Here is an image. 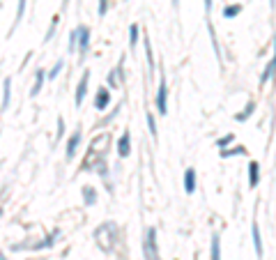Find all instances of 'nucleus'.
<instances>
[{"label":"nucleus","mask_w":276,"mask_h":260,"mask_svg":"<svg viewBox=\"0 0 276 260\" xmlns=\"http://www.w3.org/2000/svg\"><path fill=\"white\" fill-rule=\"evenodd\" d=\"M147 127H150V134L157 138V125H154V118H152V115H147Z\"/></svg>","instance_id":"22"},{"label":"nucleus","mask_w":276,"mask_h":260,"mask_svg":"<svg viewBox=\"0 0 276 260\" xmlns=\"http://www.w3.org/2000/svg\"><path fill=\"white\" fill-rule=\"evenodd\" d=\"M83 196H85V205H95V198H97L95 189H90V187H83Z\"/></svg>","instance_id":"18"},{"label":"nucleus","mask_w":276,"mask_h":260,"mask_svg":"<svg viewBox=\"0 0 276 260\" xmlns=\"http://www.w3.org/2000/svg\"><path fill=\"white\" fill-rule=\"evenodd\" d=\"M78 143H81V134L76 131V134H71L69 141H67V159H71L76 154V147H78Z\"/></svg>","instance_id":"9"},{"label":"nucleus","mask_w":276,"mask_h":260,"mask_svg":"<svg viewBox=\"0 0 276 260\" xmlns=\"http://www.w3.org/2000/svg\"><path fill=\"white\" fill-rule=\"evenodd\" d=\"M76 44H78V51H81V55H85L87 53V46H90V28H87V26L76 28Z\"/></svg>","instance_id":"3"},{"label":"nucleus","mask_w":276,"mask_h":260,"mask_svg":"<svg viewBox=\"0 0 276 260\" xmlns=\"http://www.w3.org/2000/svg\"><path fill=\"white\" fill-rule=\"evenodd\" d=\"M95 237L99 239V246H102L104 251H111L113 249V242L115 237H118V230H115L113 223H104L102 228H97V233H95Z\"/></svg>","instance_id":"1"},{"label":"nucleus","mask_w":276,"mask_h":260,"mask_svg":"<svg viewBox=\"0 0 276 260\" xmlns=\"http://www.w3.org/2000/svg\"><path fill=\"white\" fill-rule=\"evenodd\" d=\"M271 3H274V0H271Z\"/></svg>","instance_id":"32"},{"label":"nucleus","mask_w":276,"mask_h":260,"mask_svg":"<svg viewBox=\"0 0 276 260\" xmlns=\"http://www.w3.org/2000/svg\"><path fill=\"white\" fill-rule=\"evenodd\" d=\"M87 83H90V71H85L83 74V78H81V83H78V88H76V106H81L83 104V97H85V93H87Z\"/></svg>","instance_id":"5"},{"label":"nucleus","mask_w":276,"mask_h":260,"mask_svg":"<svg viewBox=\"0 0 276 260\" xmlns=\"http://www.w3.org/2000/svg\"><path fill=\"white\" fill-rule=\"evenodd\" d=\"M99 17H104L106 12H109V0H99Z\"/></svg>","instance_id":"23"},{"label":"nucleus","mask_w":276,"mask_h":260,"mask_svg":"<svg viewBox=\"0 0 276 260\" xmlns=\"http://www.w3.org/2000/svg\"><path fill=\"white\" fill-rule=\"evenodd\" d=\"M233 138H235L233 134H230V136H223V138H219V147H226L228 143H233Z\"/></svg>","instance_id":"24"},{"label":"nucleus","mask_w":276,"mask_h":260,"mask_svg":"<svg viewBox=\"0 0 276 260\" xmlns=\"http://www.w3.org/2000/svg\"><path fill=\"white\" fill-rule=\"evenodd\" d=\"M274 67H276V62L274 60H269V65H267V69L262 71V76H260V83H267L271 78V74H274Z\"/></svg>","instance_id":"15"},{"label":"nucleus","mask_w":276,"mask_h":260,"mask_svg":"<svg viewBox=\"0 0 276 260\" xmlns=\"http://www.w3.org/2000/svg\"><path fill=\"white\" fill-rule=\"evenodd\" d=\"M166 99H168V88H166V81L161 78V81H159V90H157V109H159V113H161V115L168 113Z\"/></svg>","instance_id":"4"},{"label":"nucleus","mask_w":276,"mask_h":260,"mask_svg":"<svg viewBox=\"0 0 276 260\" xmlns=\"http://www.w3.org/2000/svg\"><path fill=\"white\" fill-rule=\"evenodd\" d=\"M212 260H221V239H219V235L212 237Z\"/></svg>","instance_id":"12"},{"label":"nucleus","mask_w":276,"mask_h":260,"mask_svg":"<svg viewBox=\"0 0 276 260\" xmlns=\"http://www.w3.org/2000/svg\"><path fill=\"white\" fill-rule=\"evenodd\" d=\"M145 53H147V67H150V71H154V55H152L150 39H145Z\"/></svg>","instance_id":"16"},{"label":"nucleus","mask_w":276,"mask_h":260,"mask_svg":"<svg viewBox=\"0 0 276 260\" xmlns=\"http://www.w3.org/2000/svg\"><path fill=\"white\" fill-rule=\"evenodd\" d=\"M10 99H12V81L5 78V83H3V111L10 109Z\"/></svg>","instance_id":"10"},{"label":"nucleus","mask_w":276,"mask_h":260,"mask_svg":"<svg viewBox=\"0 0 276 260\" xmlns=\"http://www.w3.org/2000/svg\"><path fill=\"white\" fill-rule=\"evenodd\" d=\"M42 85H44V71L39 69L37 74H35V85H33V90H30V95H39V90H42Z\"/></svg>","instance_id":"14"},{"label":"nucleus","mask_w":276,"mask_h":260,"mask_svg":"<svg viewBox=\"0 0 276 260\" xmlns=\"http://www.w3.org/2000/svg\"><path fill=\"white\" fill-rule=\"evenodd\" d=\"M228 154H244V147H237L233 152H221V157H228Z\"/></svg>","instance_id":"27"},{"label":"nucleus","mask_w":276,"mask_h":260,"mask_svg":"<svg viewBox=\"0 0 276 260\" xmlns=\"http://www.w3.org/2000/svg\"><path fill=\"white\" fill-rule=\"evenodd\" d=\"M184 191H187V194H194V191H196V173H194V168H187V173H184Z\"/></svg>","instance_id":"8"},{"label":"nucleus","mask_w":276,"mask_h":260,"mask_svg":"<svg viewBox=\"0 0 276 260\" xmlns=\"http://www.w3.org/2000/svg\"><path fill=\"white\" fill-rule=\"evenodd\" d=\"M109 102H111V95H109V90H106V88H99L97 99H95V106H97L99 111H104V109H106V106H109Z\"/></svg>","instance_id":"7"},{"label":"nucleus","mask_w":276,"mask_h":260,"mask_svg":"<svg viewBox=\"0 0 276 260\" xmlns=\"http://www.w3.org/2000/svg\"><path fill=\"white\" fill-rule=\"evenodd\" d=\"M74 49H76V30L69 35V51H74Z\"/></svg>","instance_id":"26"},{"label":"nucleus","mask_w":276,"mask_h":260,"mask_svg":"<svg viewBox=\"0 0 276 260\" xmlns=\"http://www.w3.org/2000/svg\"><path fill=\"white\" fill-rule=\"evenodd\" d=\"M23 12H26V0H19V7H17V21H14V26H17L19 21H21Z\"/></svg>","instance_id":"21"},{"label":"nucleus","mask_w":276,"mask_h":260,"mask_svg":"<svg viewBox=\"0 0 276 260\" xmlns=\"http://www.w3.org/2000/svg\"><path fill=\"white\" fill-rule=\"evenodd\" d=\"M205 10H207V12L212 10V0H205Z\"/></svg>","instance_id":"29"},{"label":"nucleus","mask_w":276,"mask_h":260,"mask_svg":"<svg viewBox=\"0 0 276 260\" xmlns=\"http://www.w3.org/2000/svg\"><path fill=\"white\" fill-rule=\"evenodd\" d=\"M0 217H3V210H0Z\"/></svg>","instance_id":"31"},{"label":"nucleus","mask_w":276,"mask_h":260,"mask_svg":"<svg viewBox=\"0 0 276 260\" xmlns=\"http://www.w3.org/2000/svg\"><path fill=\"white\" fill-rule=\"evenodd\" d=\"M136 44H138V26L134 23V26L129 28V46L136 49Z\"/></svg>","instance_id":"17"},{"label":"nucleus","mask_w":276,"mask_h":260,"mask_svg":"<svg viewBox=\"0 0 276 260\" xmlns=\"http://www.w3.org/2000/svg\"><path fill=\"white\" fill-rule=\"evenodd\" d=\"M239 12H242V7H239V5H233V7H226V10H223V17H226V19H233V17H237Z\"/></svg>","instance_id":"19"},{"label":"nucleus","mask_w":276,"mask_h":260,"mask_svg":"<svg viewBox=\"0 0 276 260\" xmlns=\"http://www.w3.org/2000/svg\"><path fill=\"white\" fill-rule=\"evenodd\" d=\"M131 152V136H129V131H125V134L120 136V143H118V154L120 157H127Z\"/></svg>","instance_id":"6"},{"label":"nucleus","mask_w":276,"mask_h":260,"mask_svg":"<svg viewBox=\"0 0 276 260\" xmlns=\"http://www.w3.org/2000/svg\"><path fill=\"white\" fill-rule=\"evenodd\" d=\"M253 246H255L258 258H262V239H260V228L258 226H253Z\"/></svg>","instance_id":"13"},{"label":"nucleus","mask_w":276,"mask_h":260,"mask_svg":"<svg viewBox=\"0 0 276 260\" xmlns=\"http://www.w3.org/2000/svg\"><path fill=\"white\" fill-rule=\"evenodd\" d=\"M143 253H145V260H159V251H157V230H154V228H147L145 242H143Z\"/></svg>","instance_id":"2"},{"label":"nucleus","mask_w":276,"mask_h":260,"mask_svg":"<svg viewBox=\"0 0 276 260\" xmlns=\"http://www.w3.org/2000/svg\"><path fill=\"white\" fill-rule=\"evenodd\" d=\"M60 136H62V118L58 120V138H60Z\"/></svg>","instance_id":"28"},{"label":"nucleus","mask_w":276,"mask_h":260,"mask_svg":"<svg viewBox=\"0 0 276 260\" xmlns=\"http://www.w3.org/2000/svg\"><path fill=\"white\" fill-rule=\"evenodd\" d=\"M253 109H255V104H253V102H251V104H249V106H246V109H244V111H242V113H239V115H237V120H239V122H244V120L249 118V115H251V113H253Z\"/></svg>","instance_id":"20"},{"label":"nucleus","mask_w":276,"mask_h":260,"mask_svg":"<svg viewBox=\"0 0 276 260\" xmlns=\"http://www.w3.org/2000/svg\"><path fill=\"white\" fill-rule=\"evenodd\" d=\"M60 69H62V62H55L53 69H51V74H49V78H55V76L60 74Z\"/></svg>","instance_id":"25"},{"label":"nucleus","mask_w":276,"mask_h":260,"mask_svg":"<svg viewBox=\"0 0 276 260\" xmlns=\"http://www.w3.org/2000/svg\"><path fill=\"white\" fill-rule=\"evenodd\" d=\"M177 3H179V0H173V5H175V7H177Z\"/></svg>","instance_id":"30"},{"label":"nucleus","mask_w":276,"mask_h":260,"mask_svg":"<svg viewBox=\"0 0 276 260\" xmlns=\"http://www.w3.org/2000/svg\"><path fill=\"white\" fill-rule=\"evenodd\" d=\"M249 182H251V187H258V182H260V168L255 161L249 163Z\"/></svg>","instance_id":"11"}]
</instances>
